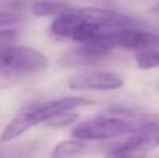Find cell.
I'll use <instances>...</instances> for the list:
<instances>
[{
    "mask_svg": "<svg viewBox=\"0 0 159 158\" xmlns=\"http://www.w3.org/2000/svg\"><path fill=\"white\" fill-rule=\"evenodd\" d=\"M159 121V118L152 119H125L119 116H111V115H102L88 121H84L77 124L71 135L74 138L84 140V141H99V140H108V138H116L122 135H128L136 132L138 129L144 127L145 124Z\"/></svg>",
    "mask_w": 159,
    "mask_h": 158,
    "instance_id": "6da1fadb",
    "label": "cell"
},
{
    "mask_svg": "<svg viewBox=\"0 0 159 158\" xmlns=\"http://www.w3.org/2000/svg\"><path fill=\"white\" fill-rule=\"evenodd\" d=\"M159 146V121L145 124L144 127L133 132L124 143L113 146L108 152L110 157L125 155H144Z\"/></svg>",
    "mask_w": 159,
    "mask_h": 158,
    "instance_id": "7a4b0ae2",
    "label": "cell"
},
{
    "mask_svg": "<svg viewBox=\"0 0 159 158\" xmlns=\"http://www.w3.org/2000/svg\"><path fill=\"white\" fill-rule=\"evenodd\" d=\"M113 50H114V47L108 41L107 31H105V33L99 34L98 37H94L93 41L82 42L80 47H77L73 51L66 53L62 57V65L74 67V65L96 64V62H101V60L107 59Z\"/></svg>",
    "mask_w": 159,
    "mask_h": 158,
    "instance_id": "3957f363",
    "label": "cell"
},
{
    "mask_svg": "<svg viewBox=\"0 0 159 158\" xmlns=\"http://www.w3.org/2000/svg\"><path fill=\"white\" fill-rule=\"evenodd\" d=\"M107 37L114 48L131 50V51H141L159 45V34L131 26L107 31Z\"/></svg>",
    "mask_w": 159,
    "mask_h": 158,
    "instance_id": "277c9868",
    "label": "cell"
},
{
    "mask_svg": "<svg viewBox=\"0 0 159 158\" xmlns=\"http://www.w3.org/2000/svg\"><path fill=\"white\" fill-rule=\"evenodd\" d=\"M68 87L71 90H117L124 87V79L110 71H82L77 74H73L68 79Z\"/></svg>",
    "mask_w": 159,
    "mask_h": 158,
    "instance_id": "5b68a950",
    "label": "cell"
},
{
    "mask_svg": "<svg viewBox=\"0 0 159 158\" xmlns=\"http://www.w3.org/2000/svg\"><path fill=\"white\" fill-rule=\"evenodd\" d=\"M87 104H90V101H88V99H84V98H79V96L60 98V99H56V101L47 103V104L33 107V108H30L28 112H30V115H31L34 124L39 126V124L48 122L50 119H53L54 116H59V115L73 112L74 108H79V107L87 105Z\"/></svg>",
    "mask_w": 159,
    "mask_h": 158,
    "instance_id": "8992f818",
    "label": "cell"
},
{
    "mask_svg": "<svg viewBox=\"0 0 159 158\" xmlns=\"http://www.w3.org/2000/svg\"><path fill=\"white\" fill-rule=\"evenodd\" d=\"M80 19L82 17H80L79 9H66L57 14V17L50 25V31L57 37H71L73 30L80 22Z\"/></svg>",
    "mask_w": 159,
    "mask_h": 158,
    "instance_id": "52a82bcc",
    "label": "cell"
},
{
    "mask_svg": "<svg viewBox=\"0 0 159 158\" xmlns=\"http://www.w3.org/2000/svg\"><path fill=\"white\" fill-rule=\"evenodd\" d=\"M34 126H36V124H34V121H33L30 112L25 110V112H22L20 115H17L9 124L3 129V132H2V135H0V141H2V143L12 141V140H16L17 136H20L22 133H25L26 130H30L31 127H34Z\"/></svg>",
    "mask_w": 159,
    "mask_h": 158,
    "instance_id": "ba28073f",
    "label": "cell"
},
{
    "mask_svg": "<svg viewBox=\"0 0 159 158\" xmlns=\"http://www.w3.org/2000/svg\"><path fill=\"white\" fill-rule=\"evenodd\" d=\"M87 151V144L84 143V140H68V141H62L59 143L53 149L51 155L53 157H76V155H82Z\"/></svg>",
    "mask_w": 159,
    "mask_h": 158,
    "instance_id": "9c48e42d",
    "label": "cell"
},
{
    "mask_svg": "<svg viewBox=\"0 0 159 158\" xmlns=\"http://www.w3.org/2000/svg\"><path fill=\"white\" fill-rule=\"evenodd\" d=\"M70 9L65 3L60 2H51V0H37L33 3L31 11L37 17H50V16H57L63 11Z\"/></svg>",
    "mask_w": 159,
    "mask_h": 158,
    "instance_id": "30bf717a",
    "label": "cell"
},
{
    "mask_svg": "<svg viewBox=\"0 0 159 158\" xmlns=\"http://www.w3.org/2000/svg\"><path fill=\"white\" fill-rule=\"evenodd\" d=\"M158 47L138 51V54H136V64H138L139 68H142V70H152V68L159 67V48Z\"/></svg>",
    "mask_w": 159,
    "mask_h": 158,
    "instance_id": "8fae6325",
    "label": "cell"
},
{
    "mask_svg": "<svg viewBox=\"0 0 159 158\" xmlns=\"http://www.w3.org/2000/svg\"><path fill=\"white\" fill-rule=\"evenodd\" d=\"M20 79H22V78L11 70V67H9V64H8V57H6L5 47H2V48H0V87L16 84V82H19Z\"/></svg>",
    "mask_w": 159,
    "mask_h": 158,
    "instance_id": "7c38bea8",
    "label": "cell"
},
{
    "mask_svg": "<svg viewBox=\"0 0 159 158\" xmlns=\"http://www.w3.org/2000/svg\"><path fill=\"white\" fill-rule=\"evenodd\" d=\"M79 119V115L77 113H73V112H68V113H63V115H59V116H54L53 119H50L47 124L50 127H63V126H68V124H73Z\"/></svg>",
    "mask_w": 159,
    "mask_h": 158,
    "instance_id": "4fadbf2b",
    "label": "cell"
},
{
    "mask_svg": "<svg viewBox=\"0 0 159 158\" xmlns=\"http://www.w3.org/2000/svg\"><path fill=\"white\" fill-rule=\"evenodd\" d=\"M17 39H19V33L16 30H9V28L0 30V48L16 44Z\"/></svg>",
    "mask_w": 159,
    "mask_h": 158,
    "instance_id": "5bb4252c",
    "label": "cell"
},
{
    "mask_svg": "<svg viewBox=\"0 0 159 158\" xmlns=\"http://www.w3.org/2000/svg\"><path fill=\"white\" fill-rule=\"evenodd\" d=\"M20 16L11 11H0V26L3 25H11V23H17L20 22Z\"/></svg>",
    "mask_w": 159,
    "mask_h": 158,
    "instance_id": "9a60e30c",
    "label": "cell"
},
{
    "mask_svg": "<svg viewBox=\"0 0 159 158\" xmlns=\"http://www.w3.org/2000/svg\"><path fill=\"white\" fill-rule=\"evenodd\" d=\"M152 12H155V14H159V0L156 2V5L152 8Z\"/></svg>",
    "mask_w": 159,
    "mask_h": 158,
    "instance_id": "2e32d148",
    "label": "cell"
}]
</instances>
